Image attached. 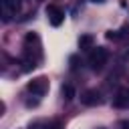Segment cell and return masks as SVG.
Listing matches in <instances>:
<instances>
[{"instance_id":"9c48e42d","label":"cell","mask_w":129,"mask_h":129,"mask_svg":"<svg viewBox=\"0 0 129 129\" xmlns=\"http://www.w3.org/2000/svg\"><path fill=\"white\" fill-rule=\"evenodd\" d=\"M30 129H58V123H50V125H34Z\"/></svg>"},{"instance_id":"52a82bcc","label":"cell","mask_w":129,"mask_h":129,"mask_svg":"<svg viewBox=\"0 0 129 129\" xmlns=\"http://www.w3.org/2000/svg\"><path fill=\"white\" fill-rule=\"evenodd\" d=\"M79 46L85 50V48H91L93 46V36L91 34H83L81 38H79Z\"/></svg>"},{"instance_id":"5b68a950","label":"cell","mask_w":129,"mask_h":129,"mask_svg":"<svg viewBox=\"0 0 129 129\" xmlns=\"http://www.w3.org/2000/svg\"><path fill=\"white\" fill-rule=\"evenodd\" d=\"M113 105H115V107H119V109H125V107L129 105V89H125V87L117 89L115 99H113Z\"/></svg>"},{"instance_id":"8fae6325","label":"cell","mask_w":129,"mask_h":129,"mask_svg":"<svg viewBox=\"0 0 129 129\" xmlns=\"http://www.w3.org/2000/svg\"><path fill=\"white\" fill-rule=\"evenodd\" d=\"M95 2H103V0H95Z\"/></svg>"},{"instance_id":"30bf717a","label":"cell","mask_w":129,"mask_h":129,"mask_svg":"<svg viewBox=\"0 0 129 129\" xmlns=\"http://www.w3.org/2000/svg\"><path fill=\"white\" fill-rule=\"evenodd\" d=\"M119 125H121V129H129V121H121Z\"/></svg>"},{"instance_id":"3957f363","label":"cell","mask_w":129,"mask_h":129,"mask_svg":"<svg viewBox=\"0 0 129 129\" xmlns=\"http://www.w3.org/2000/svg\"><path fill=\"white\" fill-rule=\"evenodd\" d=\"M20 12V0H2V14H4V22L10 20V16Z\"/></svg>"},{"instance_id":"8992f818","label":"cell","mask_w":129,"mask_h":129,"mask_svg":"<svg viewBox=\"0 0 129 129\" xmlns=\"http://www.w3.org/2000/svg\"><path fill=\"white\" fill-rule=\"evenodd\" d=\"M99 93L95 91V89H89V91H85L83 95H81V103L83 105H87V107H93V105H99Z\"/></svg>"},{"instance_id":"ba28073f","label":"cell","mask_w":129,"mask_h":129,"mask_svg":"<svg viewBox=\"0 0 129 129\" xmlns=\"http://www.w3.org/2000/svg\"><path fill=\"white\" fill-rule=\"evenodd\" d=\"M62 97L67 101H73L75 99V87L73 85H62Z\"/></svg>"},{"instance_id":"277c9868","label":"cell","mask_w":129,"mask_h":129,"mask_svg":"<svg viewBox=\"0 0 129 129\" xmlns=\"http://www.w3.org/2000/svg\"><path fill=\"white\" fill-rule=\"evenodd\" d=\"M46 89H48V81L44 77H38V79H34V81L28 83V91L34 93V95H44Z\"/></svg>"},{"instance_id":"6da1fadb","label":"cell","mask_w":129,"mask_h":129,"mask_svg":"<svg viewBox=\"0 0 129 129\" xmlns=\"http://www.w3.org/2000/svg\"><path fill=\"white\" fill-rule=\"evenodd\" d=\"M107 58H109V50L103 48V46H97V48L89 54V64H91V69L101 71V69L107 64Z\"/></svg>"},{"instance_id":"7a4b0ae2","label":"cell","mask_w":129,"mask_h":129,"mask_svg":"<svg viewBox=\"0 0 129 129\" xmlns=\"http://www.w3.org/2000/svg\"><path fill=\"white\" fill-rule=\"evenodd\" d=\"M46 16H48V22L52 26H60L62 20H64V12L58 6H54V4H48L46 6Z\"/></svg>"}]
</instances>
